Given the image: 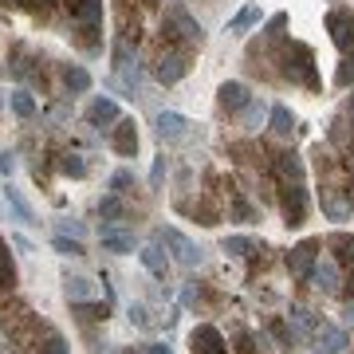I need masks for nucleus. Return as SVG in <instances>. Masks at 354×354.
Segmentation results:
<instances>
[{"label":"nucleus","instance_id":"f257e3e1","mask_svg":"<svg viewBox=\"0 0 354 354\" xmlns=\"http://www.w3.org/2000/svg\"><path fill=\"white\" fill-rule=\"evenodd\" d=\"M272 189H276L279 213L288 228H304L311 213V197H307V169L304 158L295 150H276L272 153Z\"/></svg>","mask_w":354,"mask_h":354},{"label":"nucleus","instance_id":"f03ea898","mask_svg":"<svg viewBox=\"0 0 354 354\" xmlns=\"http://www.w3.org/2000/svg\"><path fill=\"white\" fill-rule=\"evenodd\" d=\"M311 158H315V169H319V205H323V216L327 221H351V213H354L351 165L342 162L339 153L323 150V142L311 150Z\"/></svg>","mask_w":354,"mask_h":354},{"label":"nucleus","instance_id":"7ed1b4c3","mask_svg":"<svg viewBox=\"0 0 354 354\" xmlns=\"http://www.w3.org/2000/svg\"><path fill=\"white\" fill-rule=\"evenodd\" d=\"M71 39L83 55H102V0H64Z\"/></svg>","mask_w":354,"mask_h":354},{"label":"nucleus","instance_id":"20e7f679","mask_svg":"<svg viewBox=\"0 0 354 354\" xmlns=\"http://www.w3.org/2000/svg\"><path fill=\"white\" fill-rule=\"evenodd\" d=\"M158 44H169V48L193 55V51L205 44V32H201V24L181 8V4H174V8L162 16V36H158Z\"/></svg>","mask_w":354,"mask_h":354},{"label":"nucleus","instance_id":"39448f33","mask_svg":"<svg viewBox=\"0 0 354 354\" xmlns=\"http://www.w3.org/2000/svg\"><path fill=\"white\" fill-rule=\"evenodd\" d=\"M193 67V55H185V51L169 48V44H158L150 55V75L162 83V87H174V83H181V79L189 75Z\"/></svg>","mask_w":354,"mask_h":354},{"label":"nucleus","instance_id":"423d86ee","mask_svg":"<svg viewBox=\"0 0 354 354\" xmlns=\"http://www.w3.org/2000/svg\"><path fill=\"white\" fill-rule=\"evenodd\" d=\"M323 24H327L330 44L339 48L342 59H354V8H346V4H335Z\"/></svg>","mask_w":354,"mask_h":354},{"label":"nucleus","instance_id":"0eeeda50","mask_svg":"<svg viewBox=\"0 0 354 354\" xmlns=\"http://www.w3.org/2000/svg\"><path fill=\"white\" fill-rule=\"evenodd\" d=\"M319 248H323V236H307L288 252V272L295 283H311V272L319 264Z\"/></svg>","mask_w":354,"mask_h":354},{"label":"nucleus","instance_id":"6e6552de","mask_svg":"<svg viewBox=\"0 0 354 354\" xmlns=\"http://www.w3.org/2000/svg\"><path fill=\"white\" fill-rule=\"evenodd\" d=\"M330 146H335L339 158L354 169V95H351V102L335 114V122H330Z\"/></svg>","mask_w":354,"mask_h":354},{"label":"nucleus","instance_id":"1a4fd4ad","mask_svg":"<svg viewBox=\"0 0 354 354\" xmlns=\"http://www.w3.org/2000/svg\"><path fill=\"white\" fill-rule=\"evenodd\" d=\"M153 241H162L165 248L174 252V260L181 268H197V264H201V248H197L185 232H177V228H158V232H153Z\"/></svg>","mask_w":354,"mask_h":354},{"label":"nucleus","instance_id":"9d476101","mask_svg":"<svg viewBox=\"0 0 354 354\" xmlns=\"http://www.w3.org/2000/svg\"><path fill=\"white\" fill-rule=\"evenodd\" d=\"M225 185V201H228V221H236V225H256L260 221V209H256L248 197H244V189L236 185V181H221Z\"/></svg>","mask_w":354,"mask_h":354},{"label":"nucleus","instance_id":"9b49d317","mask_svg":"<svg viewBox=\"0 0 354 354\" xmlns=\"http://www.w3.org/2000/svg\"><path fill=\"white\" fill-rule=\"evenodd\" d=\"M311 283H315L323 295H342V283H346V272L339 268L335 256H319L315 272H311Z\"/></svg>","mask_w":354,"mask_h":354},{"label":"nucleus","instance_id":"f8f14e48","mask_svg":"<svg viewBox=\"0 0 354 354\" xmlns=\"http://www.w3.org/2000/svg\"><path fill=\"white\" fill-rule=\"evenodd\" d=\"M153 127H158V138L169 142V146H177V142H185L193 134V122L185 118V114H177V111H158Z\"/></svg>","mask_w":354,"mask_h":354},{"label":"nucleus","instance_id":"ddd939ff","mask_svg":"<svg viewBox=\"0 0 354 354\" xmlns=\"http://www.w3.org/2000/svg\"><path fill=\"white\" fill-rule=\"evenodd\" d=\"M252 102V91L244 87V83H236V79H228V83H221V91H216V111L221 114H232V118H241V111Z\"/></svg>","mask_w":354,"mask_h":354},{"label":"nucleus","instance_id":"4468645a","mask_svg":"<svg viewBox=\"0 0 354 354\" xmlns=\"http://www.w3.org/2000/svg\"><path fill=\"white\" fill-rule=\"evenodd\" d=\"M189 351L193 354H228V346H225V335L213 323H197L189 330Z\"/></svg>","mask_w":354,"mask_h":354},{"label":"nucleus","instance_id":"2eb2a0df","mask_svg":"<svg viewBox=\"0 0 354 354\" xmlns=\"http://www.w3.org/2000/svg\"><path fill=\"white\" fill-rule=\"evenodd\" d=\"M327 248H330V256L339 260V268L346 272V283H351V295H354V236L351 232H330Z\"/></svg>","mask_w":354,"mask_h":354},{"label":"nucleus","instance_id":"dca6fc26","mask_svg":"<svg viewBox=\"0 0 354 354\" xmlns=\"http://www.w3.org/2000/svg\"><path fill=\"white\" fill-rule=\"evenodd\" d=\"M111 150L118 158H134L138 153V127H134V118H118L111 130Z\"/></svg>","mask_w":354,"mask_h":354},{"label":"nucleus","instance_id":"f3484780","mask_svg":"<svg viewBox=\"0 0 354 354\" xmlns=\"http://www.w3.org/2000/svg\"><path fill=\"white\" fill-rule=\"evenodd\" d=\"M311 342H315V354H342L346 351V327H339V323H323V327L311 335Z\"/></svg>","mask_w":354,"mask_h":354},{"label":"nucleus","instance_id":"a211bd4d","mask_svg":"<svg viewBox=\"0 0 354 354\" xmlns=\"http://www.w3.org/2000/svg\"><path fill=\"white\" fill-rule=\"evenodd\" d=\"M122 118V111H118V102L114 99H95L87 106V127H95V130H114V122Z\"/></svg>","mask_w":354,"mask_h":354},{"label":"nucleus","instance_id":"6ab92c4d","mask_svg":"<svg viewBox=\"0 0 354 354\" xmlns=\"http://www.w3.org/2000/svg\"><path fill=\"white\" fill-rule=\"evenodd\" d=\"M138 260H142V268H146L153 279H162V283L169 279V260H165V252H162V241L146 244V248L138 252Z\"/></svg>","mask_w":354,"mask_h":354},{"label":"nucleus","instance_id":"aec40b11","mask_svg":"<svg viewBox=\"0 0 354 354\" xmlns=\"http://www.w3.org/2000/svg\"><path fill=\"white\" fill-rule=\"evenodd\" d=\"M99 241H102V252H118V256L134 252V232H118V228L106 225L99 232Z\"/></svg>","mask_w":354,"mask_h":354},{"label":"nucleus","instance_id":"412c9836","mask_svg":"<svg viewBox=\"0 0 354 354\" xmlns=\"http://www.w3.org/2000/svg\"><path fill=\"white\" fill-rule=\"evenodd\" d=\"M264 330L272 335V339H276V346H279L283 354H291V351H295V330H291V323H283L279 315H268Z\"/></svg>","mask_w":354,"mask_h":354},{"label":"nucleus","instance_id":"4be33fe9","mask_svg":"<svg viewBox=\"0 0 354 354\" xmlns=\"http://www.w3.org/2000/svg\"><path fill=\"white\" fill-rule=\"evenodd\" d=\"M59 75H64V87L71 91V95H87L91 91V71L79 64H64L59 67Z\"/></svg>","mask_w":354,"mask_h":354},{"label":"nucleus","instance_id":"5701e85b","mask_svg":"<svg viewBox=\"0 0 354 354\" xmlns=\"http://www.w3.org/2000/svg\"><path fill=\"white\" fill-rule=\"evenodd\" d=\"M319 327H323V319H319L311 307H304V304L291 307V330H299V335H307V339H311Z\"/></svg>","mask_w":354,"mask_h":354},{"label":"nucleus","instance_id":"b1692460","mask_svg":"<svg viewBox=\"0 0 354 354\" xmlns=\"http://www.w3.org/2000/svg\"><path fill=\"white\" fill-rule=\"evenodd\" d=\"M71 315H75L79 323H106V319H111V304L83 299V304H71Z\"/></svg>","mask_w":354,"mask_h":354},{"label":"nucleus","instance_id":"393cba45","mask_svg":"<svg viewBox=\"0 0 354 354\" xmlns=\"http://www.w3.org/2000/svg\"><path fill=\"white\" fill-rule=\"evenodd\" d=\"M268 122H272V134H279V138H291V134H295V114H291V106H283V102H276V106L268 111Z\"/></svg>","mask_w":354,"mask_h":354},{"label":"nucleus","instance_id":"a878e982","mask_svg":"<svg viewBox=\"0 0 354 354\" xmlns=\"http://www.w3.org/2000/svg\"><path fill=\"white\" fill-rule=\"evenodd\" d=\"M64 295H67V304H83V299L95 295V283H91L87 276H67L64 279Z\"/></svg>","mask_w":354,"mask_h":354},{"label":"nucleus","instance_id":"bb28decb","mask_svg":"<svg viewBox=\"0 0 354 354\" xmlns=\"http://www.w3.org/2000/svg\"><path fill=\"white\" fill-rule=\"evenodd\" d=\"M99 216L106 221V225H122L127 221V205H122V197L118 193H106L99 201Z\"/></svg>","mask_w":354,"mask_h":354},{"label":"nucleus","instance_id":"cd10ccee","mask_svg":"<svg viewBox=\"0 0 354 354\" xmlns=\"http://www.w3.org/2000/svg\"><path fill=\"white\" fill-rule=\"evenodd\" d=\"M260 16H264V12H260V4H244L241 12L228 20V32H232V36H244L252 24H260Z\"/></svg>","mask_w":354,"mask_h":354},{"label":"nucleus","instance_id":"c85d7f7f","mask_svg":"<svg viewBox=\"0 0 354 354\" xmlns=\"http://www.w3.org/2000/svg\"><path fill=\"white\" fill-rule=\"evenodd\" d=\"M268 111H272V106H268L264 99H256V95H252V102H248V106L241 111L244 130H260V127H264V118H268Z\"/></svg>","mask_w":354,"mask_h":354},{"label":"nucleus","instance_id":"c756f323","mask_svg":"<svg viewBox=\"0 0 354 354\" xmlns=\"http://www.w3.org/2000/svg\"><path fill=\"white\" fill-rule=\"evenodd\" d=\"M4 201L12 205V213H16V221H20V225H39L36 213H32V205L20 197V189H12V185H8V189H4Z\"/></svg>","mask_w":354,"mask_h":354},{"label":"nucleus","instance_id":"7c9ffc66","mask_svg":"<svg viewBox=\"0 0 354 354\" xmlns=\"http://www.w3.org/2000/svg\"><path fill=\"white\" fill-rule=\"evenodd\" d=\"M8 102H12V114L20 118V122H32V118H36V99H32V91H24V87L12 91Z\"/></svg>","mask_w":354,"mask_h":354},{"label":"nucleus","instance_id":"2f4dec72","mask_svg":"<svg viewBox=\"0 0 354 354\" xmlns=\"http://www.w3.org/2000/svg\"><path fill=\"white\" fill-rule=\"evenodd\" d=\"M16 288V268L12 256H8V241L0 236V291H12Z\"/></svg>","mask_w":354,"mask_h":354},{"label":"nucleus","instance_id":"473e14b6","mask_svg":"<svg viewBox=\"0 0 354 354\" xmlns=\"http://www.w3.org/2000/svg\"><path fill=\"white\" fill-rule=\"evenodd\" d=\"M24 8L36 16L39 24H51V20H55V12H59V0H24Z\"/></svg>","mask_w":354,"mask_h":354},{"label":"nucleus","instance_id":"72a5a7b5","mask_svg":"<svg viewBox=\"0 0 354 354\" xmlns=\"http://www.w3.org/2000/svg\"><path fill=\"white\" fill-rule=\"evenodd\" d=\"M59 169H64L67 177H87V158L75 153V150H67V153H59Z\"/></svg>","mask_w":354,"mask_h":354},{"label":"nucleus","instance_id":"f704fd0d","mask_svg":"<svg viewBox=\"0 0 354 354\" xmlns=\"http://www.w3.org/2000/svg\"><path fill=\"white\" fill-rule=\"evenodd\" d=\"M51 248L59 256H83V241L79 236H67V232H55L51 236Z\"/></svg>","mask_w":354,"mask_h":354},{"label":"nucleus","instance_id":"c9c22d12","mask_svg":"<svg viewBox=\"0 0 354 354\" xmlns=\"http://www.w3.org/2000/svg\"><path fill=\"white\" fill-rule=\"evenodd\" d=\"M228 256H252L256 252V241L252 236H225V244H221Z\"/></svg>","mask_w":354,"mask_h":354},{"label":"nucleus","instance_id":"e433bc0d","mask_svg":"<svg viewBox=\"0 0 354 354\" xmlns=\"http://www.w3.org/2000/svg\"><path fill=\"white\" fill-rule=\"evenodd\" d=\"M134 181H138V177H134V169H130V165H127V169H114V174H111V193H118V197H122Z\"/></svg>","mask_w":354,"mask_h":354},{"label":"nucleus","instance_id":"4c0bfd02","mask_svg":"<svg viewBox=\"0 0 354 354\" xmlns=\"http://www.w3.org/2000/svg\"><path fill=\"white\" fill-rule=\"evenodd\" d=\"M127 315H130V323H134V327H142V330H150V327H153L150 307H146V304H130V311H127Z\"/></svg>","mask_w":354,"mask_h":354},{"label":"nucleus","instance_id":"58836bf2","mask_svg":"<svg viewBox=\"0 0 354 354\" xmlns=\"http://www.w3.org/2000/svg\"><path fill=\"white\" fill-rule=\"evenodd\" d=\"M335 87H339V91L354 87V59H342V64H339V71H335Z\"/></svg>","mask_w":354,"mask_h":354},{"label":"nucleus","instance_id":"ea45409f","mask_svg":"<svg viewBox=\"0 0 354 354\" xmlns=\"http://www.w3.org/2000/svg\"><path fill=\"white\" fill-rule=\"evenodd\" d=\"M162 181H165V158H158L150 169V189H162Z\"/></svg>","mask_w":354,"mask_h":354},{"label":"nucleus","instance_id":"a19ab883","mask_svg":"<svg viewBox=\"0 0 354 354\" xmlns=\"http://www.w3.org/2000/svg\"><path fill=\"white\" fill-rule=\"evenodd\" d=\"M59 232H67V236H79V241H83V232H87V228L79 225V221H64V225H59Z\"/></svg>","mask_w":354,"mask_h":354},{"label":"nucleus","instance_id":"79ce46f5","mask_svg":"<svg viewBox=\"0 0 354 354\" xmlns=\"http://www.w3.org/2000/svg\"><path fill=\"white\" fill-rule=\"evenodd\" d=\"M12 169H16V153H0V174L8 177Z\"/></svg>","mask_w":354,"mask_h":354},{"label":"nucleus","instance_id":"37998d69","mask_svg":"<svg viewBox=\"0 0 354 354\" xmlns=\"http://www.w3.org/2000/svg\"><path fill=\"white\" fill-rule=\"evenodd\" d=\"M142 354H174V351H169L165 342H146V346H142Z\"/></svg>","mask_w":354,"mask_h":354},{"label":"nucleus","instance_id":"c03bdc74","mask_svg":"<svg viewBox=\"0 0 354 354\" xmlns=\"http://www.w3.org/2000/svg\"><path fill=\"white\" fill-rule=\"evenodd\" d=\"M342 327H354V299L346 304V311H342Z\"/></svg>","mask_w":354,"mask_h":354},{"label":"nucleus","instance_id":"a18cd8bd","mask_svg":"<svg viewBox=\"0 0 354 354\" xmlns=\"http://www.w3.org/2000/svg\"><path fill=\"white\" fill-rule=\"evenodd\" d=\"M4 8H24V0H0Z\"/></svg>","mask_w":354,"mask_h":354},{"label":"nucleus","instance_id":"49530a36","mask_svg":"<svg viewBox=\"0 0 354 354\" xmlns=\"http://www.w3.org/2000/svg\"><path fill=\"white\" fill-rule=\"evenodd\" d=\"M142 8H158V4H162V0H138Z\"/></svg>","mask_w":354,"mask_h":354}]
</instances>
